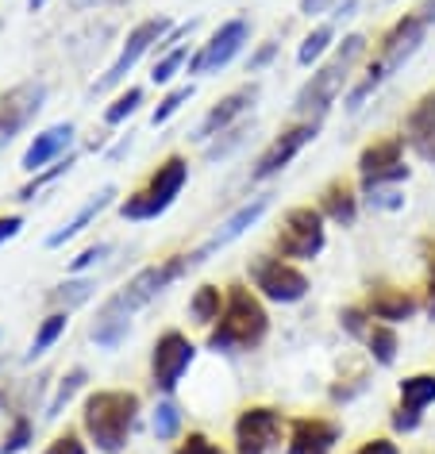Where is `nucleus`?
<instances>
[{
    "mask_svg": "<svg viewBox=\"0 0 435 454\" xmlns=\"http://www.w3.org/2000/svg\"><path fill=\"white\" fill-rule=\"evenodd\" d=\"M189 270H193V258H189V254H170V258H162L158 266H143L139 274H135L120 293H112V301H116L128 316H135V312L143 309V304H151L154 297H162V293L174 286V281L186 278Z\"/></svg>",
    "mask_w": 435,
    "mask_h": 454,
    "instance_id": "0eeeda50",
    "label": "nucleus"
},
{
    "mask_svg": "<svg viewBox=\"0 0 435 454\" xmlns=\"http://www.w3.org/2000/svg\"><path fill=\"white\" fill-rule=\"evenodd\" d=\"M366 54V35H347L336 47V54L320 66V70L308 77V82L297 89L293 97V112L301 120H312L320 123L331 112V105H336V97L343 93V85H347V77L354 70V62H359Z\"/></svg>",
    "mask_w": 435,
    "mask_h": 454,
    "instance_id": "7ed1b4c3",
    "label": "nucleus"
},
{
    "mask_svg": "<svg viewBox=\"0 0 435 454\" xmlns=\"http://www.w3.org/2000/svg\"><path fill=\"white\" fill-rule=\"evenodd\" d=\"M193 358H197V347H193L189 335L181 332H162L154 339L151 347V381L158 393H174L181 378H186V370L193 366Z\"/></svg>",
    "mask_w": 435,
    "mask_h": 454,
    "instance_id": "9b49d317",
    "label": "nucleus"
},
{
    "mask_svg": "<svg viewBox=\"0 0 435 454\" xmlns=\"http://www.w3.org/2000/svg\"><path fill=\"white\" fill-rule=\"evenodd\" d=\"M189 100H193V85H178V89H170V93L162 97V105H158V108L151 112V123H154V128H162V123L174 120L178 112L189 105Z\"/></svg>",
    "mask_w": 435,
    "mask_h": 454,
    "instance_id": "f704fd0d",
    "label": "nucleus"
},
{
    "mask_svg": "<svg viewBox=\"0 0 435 454\" xmlns=\"http://www.w3.org/2000/svg\"><path fill=\"white\" fill-rule=\"evenodd\" d=\"M408 174H412V169L405 166V135H385V139H374L359 154L362 192L366 189H382V185H400V181H408Z\"/></svg>",
    "mask_w": 435,
    "mask_h": 454,
    "instance_id": "1a4fd4ad",
    "label": "nucleus"
},
{
    "mask_svg": "<svg viewBox=\"0 0 435 454\" xmlns=\"http://www.w3.org/2000/svg\"><path fill=\"white\" fill-rule=\"evenodd\" d=\"M339 435H343V427L336 419L297 416V419H289V447H285V454H331Z\"/></svg>",
    "mask_w": 435,
    "mask_h": 454,
    "instance_id": "6ab92c4d",
    "label": "nucleus"
},
{
    "mask_svg": "<svg viewBox=\"0 0 435 454\" xmlns=\"http://www.w3.org/2000/svg\"><path fill=\"white\" fill-rule=\"evenodd\" d=\"M82 424L100 454H120L139 424V393L131 389H97L82 404Z\"/></svg>",
    "mask_w": 435,
    "mask_h": 454,
    "instance_id": "f03ea898",
    "label": "nucleus"
},
{
    "mask_svg": "<svg viewBox=\"0 0 435 454\" xmlns=\"http://www.w3.org/2000/svg\"><path fill=\"white\" fill-rule=\"evenodd\" d=\"M435 404V373H412V378L400 381V404L393 408L389 424L400 435H412L423 419V408Z\"/></svg>",
    "mask_w": 435,
    "mask_h": 454,
    "instance_id": "a211bd4d",
    "label": "nucleus"
},
{
    "mask_svg": "<svg viewBox=\"0 0 435 454\" xmlns=\"http://www.w3.org/2000/svg\"><path fill=\"white\" fill-rule=\"evenodd\" d=\"M339 324H343V332H347L351 339H366V332H370V324H374V316L359 309V304H351V309H343L339 312Z\"/></svg>",
    "mask_w": 435,
    "mask_h": 454,
    "instance_id": "58836bf2",
    "label": "nucleus"
},
{
    "mask_svg": "<svg viewBox=\"0 0 435 454\" xmlns=\"http://www.w3.org/2000/svg\"><path fill=\"white\" fill-rule=\"evenodd\" d=\"M354 454H400V447H397L393 439L377 435V439H366V442H362V447L354 450Z\"/></svg>",
    "mask_w": 435,
    "mask_h": 454,
    "instance_id": "49530a36",
    "label": "nucleus"
},
{
    "mask_svg": "<svg viewBox=\"0 0 435 454\" xmlns=\"http://www.w3.org/2000/svg\"><path fill=\"white\" fill-rule=\"evenodd\" d=\"M74 162H77V154H62V158H59V162H54V166L39 169V174H31V181H28L24 189H20V200H36L43 189H51V185H54V181H59V177H66V174H70V169H74Z\"/></svg>",
    "mask_w": 435,
    "mask_h": 454,
    "instance_id": "c756f323",
    "label": "nucleus"
},
{
    "mask_svg": "<svg viewBox=\"0 0 435 454\" xmlns=\"http://www.w3.org/2000/svg\"><path fill=\"white\" fill-rule=\"evenodd\" d=\"M366 204L374 212H397V208H405V197H400L397 185H382V189H366Z\"/></svg>",
    "mask_w": 435,
    "mask_h": 454,
    "instance_id": "ea45409f",
    "label": "nucleus"
},
{
    "mask_svg": "<svg viewBox=\"0 0 435 454\" xmlns=\"http://www.w3.org/2000/svg\"><path fill=\"white\" fill-rule=\"evenodd\" d=\"M170 31H174L170 16H151V20H143V24H135V27L128 31V39H123V47H120V54H116V62H112L108 70L93 82V93H108V89H116L123 77H128L135 66H139L143 54L158 51V43H162Z\"/></svg>",
    "mask_w": 435,
    "mask_h": 454,
    "instance_id": "423d86ee",
    "label": "nucleus"
},
{
    "mask_svg": "<svg viewBox=\"0 0 435 454\" xmlns=\"http://www.w3.org/2000/svg\"><path fill=\"white\" fill-rule=\"evenodd\" d=\"M31 439H36V424H31V416L20 412L12 419V427H8L4 442H0V454H24L31 447Z\"/></svg>",
    "mask_w": 435,
    "mask_h": 454,
    "instance_id": "473e14b6",
    "label": "nucleus"
},
{
    "mask_svg": "<svg viewBox=\"0 0 435 454\" xmlns=\"http://www.w3.org/2000/svg\"><path fill=\"white\" fill-rule=\"evenodd\" d=\"M316 131H320V123H312V120H301V123H293V128H285L278 139H273L266 151L258 154L255 169H250V181H270V177H278L281 169L289 166L293 158L316 139Z\"/></svg>",
    "mask_w": 435,
    "mask_h": 454,
    "instance_id": "2eb2a0df",
    "label": "nucleus"
},
{
    "mask_svg": "<svg viewBox=\"0 0 435 454\" xmlns=\"http://www.w3.org/2000/svg\"><path fill=\"white\" fill-rule=\"evenodd\" d=\"M189 181V162L181 154H170L162 166L151 174L143 189H135L131 197L120 200V215L131 223H143V220H158L162 212H170V204L181 197V189H186Z\"/></svg>",
    "mask_w": 435,
    "mask_h": 454,
    "instance_id": "20e7f679",
    "label": "nucleus"
},
{
    "mask_svg": "<svg viewBox=\"0 0 435 454\" xmlns=\"http://www.w3.org/2000/svg\"><path fill=\"white\" fill-rule=\"evenodd\" d=\"M339 4H343V0H301V8H297V12L308 16V20H316V16L331 12V8H339Z\"/></svg>",
    "mask_w": 435,
    "mask_h": 454,
    "instance_id": "de8ad7c7",
    "label": "nucleus"
},
{
    "mask_svg": "<svg viewBox=\"0 0 435 454\" xmlns=\"http://www.w3.org/2000/svg\"><path fill=\"white\" fill-rule=\"evenodd\" d=\"M420 251H423V262H428V297H423V309L435 320V239H423Z\"/></svg>",
    "mask_w": 435,
    "mask_h": 454,
    "instance_id": "79ce46f5",
    "label": "nucleus"
},
{
    "mask_svg": "<svg viewBox=\"0 0 435 454\" xmlns=\"http://www.w3.org/2000/svg\"><path fill=\"white\" fill-rule=\"evenodd\" d=\"M266 335H270V316L262 309V301L247 286H227L220 320L209 327V350H216V355H243V350L266 343Z\"/></svg>",
    "mask_w": 435,
    "mask_h": 454,
    "instance_id": "f257e3e1",
    "label": "nucleus"
},
{
    "mask_svg": "<svg viewBox=\"0 0 435 454\" xmlns=\"http://www.w3.org/2000/svg\"><path fill=\"white\" fill-rule=\"evenodd\" d=\"M189 47H174V51H166V54H158V62H154V70H151V82L154 85H170L178 77L181 66H189Z\"/></svg>",
    "mask_w": 435,
    "mask_h": 454,
    "instance_id": "2f4dec72",
    "label": "nucleus"
},
{
    "mask_svg": "<svg viewBox=\"0 0 435 454\" xmlns=\"http://www.w3.org/2000/svg\"><path fill=\"white\" fill-rule=\"evenodd\" d=\"M423 39H428V24H423V16L420 12H408V16H400L393 27L385 31V39H382V54H377V66H382V74H385V82L393 77L397 70H405V62L423 47Z\"/></svg>",
    "mask_w": 435,
    "mask_h": 454,
    "instance_id": "4468645a",
    "label": "nucleus"
},
{
    "mask_svg": "<svg viewBox=\"0 0 435 454\" xmlns=\"http://www.w3.org/2000/svg\"><path fill=\"white\" fill-rule=\"evenodd\" d=\"M285 416L273 404H250L235 419V454H270L281 442Z\"/></svg>",
    "mask_w": 435,
    "mask_h": 454,
    "instance_id": "9d476101",
    "label": "nucleus"
},
{
    "mask_svg": "<svg viewBox=\"0 0 435 454\" xmlns=\"http://www.w3.org/2000/svg\"><path fill=\"white\" fill-rule=\"evenodd\" d=\"M43 454H89V450H85V442H82V435H77V431H66V435L54 439Z\"/></svg>",
    "mask_w": 435,
    "mask_h": 454,
    "instance_id": "c03bdc74",
    "label": "nucleus"
},
{
    "mask_svg": "<svg viewBox=\"0 0 435 454\" xmlns=\"http://www.w3.org/2000/svg\"><path fill=\"white\" fill-rule=\"evenodd\" d=\"M66 327H70V312H51L47 320L39 324V332H36V339H31V350H28V362H36V358H43L47 350L59 343V339L66 335Z\"/></svg>",
    "mask_w": 435,
    "mask_h": 454,
    "instance_id": "cd10ccee",
    "label": "nucleus"
},
{
    "mask_svg": "<svg viewBox=\"0 0 435 454\" xmlns=\"http://www.w3.org/2000/svg\"><path fill=\"white\" fill-rule=\"evenodd\" d=\"M174 454H224V450L216 447V442L204 435V431H189V435L181 439V447H178Z\"/></svg>",
    "mask_w": 435,
    "mask_h": 454,
    "instance_id": "a19ab883",
    "label": "nucleus"
},
{
    "mask_svg": "<svg viewBox=\"0 0 435 454\" xmlns=\"http://www.w3.org/2000/svg\"><path fill=\"white\" fill-rule=\"evenodd\" d=\"M270 204H273L270 197H255V200H247L243 208H235V212L227 215V220H224V223L209 235V243H204L201 251H193V254H189V258H193V266L209 262V258H212L216 251H224V247H232V243L239 239V235H247L250 227H255V223L262 220V215L270 212Z\"/></svg>",
    "mask_w": 435,
    "mask_h": 454,
    "instance_id": "f3484780",
    "label": "nucleus"
},
{
    "mask_svg": "<svg viewBox=\"0 0 435 454\" xmlns=\"http://www.w3.org/2000/svg\"><path fill=\"white\" fill-rule=\"evenodd\" d=\"M416 12L423 16V24H428V27H431V24H435V0H423V4L416 8Z\"/></svg>",
    "mask_w": 435,
    "mask_h": 454,
    "instance_id": "3c124183",
    "label": "nucleus"
},
{
    "mask_svg": "<svg viewBox=\"0 0 435 454\" xmlns=\"http://www.w3.org/2000/svg\"><path fill=\"white\" fill-rule=\"evenodd\" d=\"M116 197H120V189H116V185H105L100 192H93V197H89V200L82 204V208H77V215H74L70 223H62L59 231H51V235H47V247L54 251V247H66L70 239H77V235H82L85 227L97 220V215H105V212L112 208V204H116Z\"/></svg>",
    "mask_w": 435,
    "mask_h": 454,
    "instance_id": "5701e85b",
    "label": "nucleus"
},
{
    "mask_svg": "<svg viewBox=\"0 0 435 454\" xmlns=\"http://www.w3.org/2000/svg\"><path fill=\"white\" fill-rule=\"evenodd\" d=\"M108 254H112V247H108V243L85 247V251H82V254H77V258H74V262H70V274H85V270H89V266H97V262H100V258H108Z\"/></svg>",
    "mask_w": 435,
    "mask_h": 454,
    "instance_id": "37998d69",
    "label": "nucleus"
},
{
    "mask_svg": "<svg viewBox=\"0 0 435 454\" xmlns=\"http://www.w3.org/2000/svg\"><path fill=\"white\" fill-rule=\"evenodd\" d=\"M128 332H131V316L120 309L116 301H105L100 304V312H97V320H93V327H89V335H93V343L100 347V350H116L123 339H128Z\"/></svg>",
    "mask_w": 435,
    "mask_h": 454,
    "instance_id": "b1692460",
    "label": "nucleus"
},
{
    "mask_svg": "<svg viewBox=\"0 0 435 454\" xmlns=\"http://www.w3.org/2000/svg\"><path fill=\"white\" fill-rule=\"evenodd\" d=\"M151 427H154V439H174L181 431V408L174 401H158Z\"/></svg>",
    "mask_w": 435,
    "mask_h": 454,
    "instance_id": "e433bc0d",
    "label": "nucleus"
},
{
    "mask_svg": "<svg viewBox=\"0 0 435 454\" xmlns=\"http://www.w3.org/2000/svg\"><path fill=\"white\" fill-rule=\"evenodd\" d=\"M331 43H336V24H320L316 31H308V35H304L301 51H297V62H301V66L320 62L331 51Z\"/></svg>",
    "mask_w": 435,
    "mask_h": 454,
    "instance_id": "7c9ffc66",
    "label": "nucleus"
},
{
    "mask_svg": "<svg viewBox=\"0 0 435 454\" xmlns=\"http://www.w3.org/2000/svg\"><path fill=\"white\" fill-rule=\"evenodd\" d=\"M74 123L66 120V123H54V128H47V131H39L36 139H31V146L24 151V158H20V169L24 174H39V169H47V166H54L59 158L70 151L74 146Z\"/></svg>",
    "mask_w": 435,
    "mask_h": 454,
    "instance_id": "aec40b11",
    "label": "nucleus"
},
{
    "mask_svg": "<svg viewBox=\"0 0 435 454\" xmlns=\"http://www.w3.org/2000/svg\"><path fill=\"white\" fill-rule=\"evenodd\" d=\"M405 143L416 151L420 158H428V162H435V89L431 93H423L416 105H412L408 120H405Z\"/></svg>",
    "mask_w": 435,
    "mask_h": 454,
    "instance_id": "4be33fe9",
    "label": "nucleus"
},
{
    "mask_svg": "<svg viewBox=\"0 0 435 454\" xmlns=\"http://www.w3.org/2000/svg\"><path fill=\"white\" fill-rule=\"evenodd\" d=\"M93 289H97V281H89V278H74V281H66V286L54 289V301L66 304V312H70L74 304H85L89 297H93Z\"/></svg>",
    "mask_w": 435,
    "mask_h": 454,
    "instance_id": "4c0bfd02",
    "label": "nucleus"
},
{
    "mask_svg": "<svg viewBox=\"0 0 435 454\" xmlns=\"http://www.w3.org/2000/svg\"><path fill=\"white\" fill-rule=\"evenodd\" d=\"M85 381H89V370H85V366H74V370L59 381V389H54V396H51V404H47V412H43V416H47V419H59V416L66 412V404H70L74 396L85 389Z\"/></svg>",
    "mask_w": 435,
    "mask_h": 454,
    "instance_id": "c85d7f7f",
    "label": "nucleus"
},
{
    "mask_svg": "<svg viewBox=\"0 0 435 454\" xmlns=\"http://www.w3.org/2000/svg\"><path fill=\"white\" fill-rule=\"evenodd\" d=\"M74 12H89V8H112V4H123V0H66Z\"/></svg>",
    "mask_w": 435,
    "mask_h": 454,
    "instance_id": "8fccbe9b",
    "label": "nucleus"
},
{
    "mask_svg": "<svg viewBox=\"0 0 435 454\" xmlns=\"http://www.w3.org/2000/svg\"><path fill=\"white\" fill-rule=\"evenodd\" d=\"M278 59V43H262V47L250 54V62H247V74H258V70H266V66Z\"/></svg>",
    "mask_w": 435,
    "mask_h": 454,
    "instance_id": "a18cd8bd",
    "label": "nucleus"
},
{
    "mask_svg": "<svg viewBox=\"0 0 435 454\" xmlns=\"http://www.w3.org/2000/svg\"><path fill=\"white\" fill-rule=\"evenodd\" d=\"M20 227H24V215H0V243L16 239Z\"/></svg>",
    "mask_w": 435,
    "mask_h": 454,
    "instance_id": "09e8293b",
    "label": "nucleus"
},
{
    "mask_svg": "<svg viewBox=\"0 0 435 454\" xmlns=\"http://www.w3.org/2000/svg\"><path fill=\"white\" fill-rule=\"evenodd\" d=\"M258 82H250V85H239L235 93H227L224 100H216V105L204 112V120L197 123V131H193V139L197 143H212L216 135H224L227 128H235L239 120L247 116L250 108H255V100H258Z\"/></svg>",
    "mask_w": 435,
    "mask_h": 454,
    "instance_id": "dca6fc26",
    "label": "nucleus"
},
{
    "mask_svg": "<svg viewBox=\"0 0 435 454\" xmlns=\"http://www.w3.org/2000/svg\"><path fill=\"white\" fill-rule=\"evenodd\" d=\"M247 43H250V20L247 16L224 20V24L212 31V39L201 43V51L189 59V74H220Z\"/></svg>",
    "mask_w": 435,
    "mask_h": 454,
    "instance_id": "f8f14e48",
    "label": "nucleus"
},
{
    "mask_svg": "<svg viewBox=\"0 0 435 454\" xmlns=\"http://www.w3.org/2000/svg\"><path fill=\"white\" fill-rule=\"evenodd\" d=\"M224 297H227V289H220V286H201V289L189 297V316H193V324L212 327L216 320H220V312H224Z\"/></svg>",
    "mask_w": 435,
    "mask_h": 454,
    "instance_id": "bb28decb",
    "label": "nucleus"
},
{
    "mask_svg": "<svg viewBox=\"0 0 435 454\" xmlns=\"http://www.w3.org/2000/svg\"><path fill=\"white\" fill-rule=\"evenodd\" d=\"M28 8H31V12H43V8H47V0H28Z\"/></svg>",
    "mask_w": 435,
    "mask_h": 454,
    "instance_id": "603ef678",
    "label": "nucleus"
},
{
    "mask_svg": "<svg viewBox=\"0 0 435 454\" xmlns=\"http://www.w3.org/2000/svg\"><path fill=\"white\" fill-rule=\"evenodd\" d=\"M139 105H143V89H139V85H131L128 93H120V97L105 108V123H108V128H116V123L131 120L135 112H139Z\"/></svg>",
    "mask_w": 435,
    "mask_h": 454,
    "instance_id": "72a5a7b5",
    "label": "nucleus"
},
{
    "mask_svg": "<svg viewBox=\"0 0 435 454\" xmlns=\"http://www.w3.org/2000/svg\"><path fill=\"white\" fill-rule=\"evenodd\" d=\"M47 105V82H20L0 93V146H8Z\"/></svg>",
    "mask_w": 435,
    "mask_h": 454,
    "instance_id": "ddd939ff",
    "label": "nucleus"
},
{
    "mask_svg": "<svg viewBox=\"0 0 435 454\" xmlns=\"http://www.w3.org/2000/svg\"><path fill=\"white\" fill-rule=\"evenodd\" d=\"M320 212H324V220L339 223V227H351L359 220V192H354L347 181H328L324 192H320Z\"/></svg>",
    "mask_w": 435,
    "mask_h": 454,
    "instance_id": "393cba45",
    "label": "nucleus"
},
{
    "mask_svg": "<svg viewBox=\"0 0 435 454\" xmlns=\"http://www.w3.org/2000/svg\"><path fill=\"white\" fill-rule=\"evenodd\" d=\"M247 135H250L247 123H235V128H227L224 135H216V139L209 143V151H204V154H209V162H220V158H227L235 146L247 143Z\"/></svg>",
    "mask_w": 435,
    "mask_h": 454,
    "instance_id": "c9c22d12",
    "label": "nucleus"
},
{
    "mask_svg": "<svg viewBox=\"0 0 435 454\" xmlns=\"http://www.w3.org/2000/svg\"><path fill=\"white\" fill-rule=\"evenodd\" d=\"M362 343H366V350H370V358L377 362V366H393V362H397L400 339H397V327H393V324H382V320H374Z\"/></svg>",
    "mask_w": 435,
    "mask_h": 454,
    "instance_id": "a878e982",
    "label": "nucleus"
},
{
    "mask_svg": "<svg viewBox=\"0 0 435 454\" xmlns=\"http://www.w3.org/2000/svg\"><path fill=\"white\" fill-rule=\"evenodd\" d=\"M324 212L312 208V204H297L281 215V231L273 247H278V258H289V262H312L320 258L328 243V227H324Z\"/></svg>",
    "mask_w": 435,
    "mask_h": 454,
    "instance_id": "39448f33",
    "label": "nucleus"
},
{
    "mask_svg": "<svg viewBox=\"0 0 435 454\" xmlns=\"http://www.w3.org/2000/svg\"><path fill=\"white\" fill-rule=\"evenodd\" d=\"M362 309L382 324H405L420 312V301H416V293L397 289V286H370V297H366Z\"/></svg>",
    "mask_w": 435,
    "mask_h": 454,
    "instance_id": "412c9836",
    "label": "nucleus"
},
{
    "mask_svg": "<svg viewBox=\"0 0 435 454\" xmlns=\"http://www.w3.org/2000/svg\"><path fill=\"white\" fill-rule=\"evenodd\" d=\"M250 281H255V289L273 304H297V301L308 297V289H312L304 278V270H297L289 258H278V254L250 258Z\"/></svg>",
    "mask_w": 435,
    "mask_h": 454,
    "instance_id": "6e6552de",
    "label": "nucleus"
}]
</instances>
